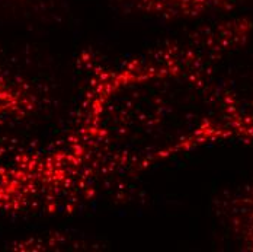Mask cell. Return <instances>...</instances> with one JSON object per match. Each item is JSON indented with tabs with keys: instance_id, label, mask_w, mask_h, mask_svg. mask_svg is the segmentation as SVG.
Returning a JSON list of instances; mask_svg holds the SVG:
<instances>
[{
	"instance_id": "obj_1",
	"label": "cell",
	"mask_w": 253,
	"mask_h": 252,
	"mask_svg": "<svg viewBox=\"0 0 253 252\" xmlns=\"http://www.w3.org/2000/svg\"><path fill=\"white\" fill-rule=\"evenodd\" d=\"M248 28L228 21L124 55L84 52L73 126L0 172V211L83 205L203 146L251 136L210 66Z\"/></svg>"
},
{
	"instance_id": "obj_2",
	"label": "cell",
	"mask_w": 253,
	"mask_h": 252,
	"mask_svg": "<svg viewBox=\"0 0 253 252\" xmlns=\"http://www.w3.org/2000/svg\"><path fill=\"white\" fill-rule=\"evenodd\" d=\"M129 15L160 22H192L227 12L248 0H112Z\"/></svg>"
}]
</instances>
